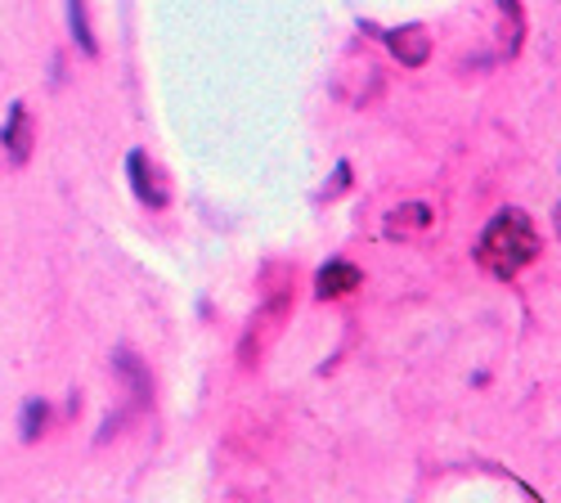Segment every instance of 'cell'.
<instances>
[{
  "label": "cell",
  "mask_w": 561,
  "mask_h": 503,
  "mask_svg": "<svg viewBox=\"0 0 561 503\" xmlns=\"http://www.w3.org/2000/svg\"><path fill=\"white\" fill-rule=\"evenodd\" d=\"M68 27H72V41L81 50L95 59L100 55V41H95V27H90V14H85V0H68Z\"/></svg>",
  "instance_id": "7"
},
{
  "label": "cell",
  "mask_w": 561,
  "mask_h": 503,
  "mask_svg": "<svg viewBox=\"0 0 561 503\" xmlns=\"http://www.w3.org/2000/svg\"><path fill=\"white\" fill-rule=\"evenodd\" d=\"M126 171H130V190H135V198L145 203V207L162 212V207L171 203V185L162 180V171L149 162V153H145V149H135V153L126 158Z\"/></svg>",
  "instance_id": "2"
},
{
  "label": "cell",
  "mask_w": 561,
  "mask_h": 503,
  "mask_svg": "<svg viewBox=\"0 0 561 503\" xmlns=\"http://www.w3.org/2000/svg\"><path fill=\"white\" fill-rule=\"evenodd\" d=\"M499 19H503V55L512 59L526 41V14H522V0H499Z\"/></svg>",
  "instance_id": "6"
},
{
  "label": "cell",
  "mask_w": 561,
  "mask_h": 503,
  "mask_svg": "<svg viewBox=\"0 0 561 503\" xmlns=\"http://www.w3.org/2000/svg\"><path fill=\"white\" fill-rule=\"evenodd\" d=\"M32 145H36V122H32V108L27 104H14L5 126H0V149H5V162L10 167H23L32 158Z\"/></svg>",
  "instance_id": "3"
},
{
  "label": "cell",
  "mask_w": 561,
  "mask_h": 503,
  "mask_svg": "<svg viewBox=\"0 0 561 503\" xmlns=\"http://www.w3.org/2000/svg\"><path fill=\"white\" fill-rule=\"evenodd\" d=\"M359 284H364V274H359V265H351V261H329V265L314 274V293H319L323 301L346 297V293H355Z\"/></svg>",
  "instance_id": "5"
},
{
  "label": "cell",
  "mask_w": 561,
  "mask_h": 503,
  "mask_svg": "<svg viewBox=\"0 0 561 503\" xmlns=\"http://www.w3.org/2000/svg\"><path fill=\"white\" fill-rule=\"evenodd\" d=\"M432 225V207H423V203H409V207H400L396 216H391V230L400 235V230H427Z\"/></svg>",
  "instance_id": "8"
},
{
  "label": "cell",
  "mask_w": 561,
  "mask_h": 503,
  "mask_svg": "<svg viewBox=\"0 0 561 503\" xmlns=\"http://www.w3.org/2000/svg\"><path fill=\"white\" fill-rule=\"evenodd\" d=\"M391 55L404 64V68H423L432 59V36L423 23H409V27H396L391 32Z\"/></svg>",
  "instance_id": "4"
},
{
  "label": "cell",
  "mask_w": 561,
  "mask_h": 503,
  "mask_svg": "<svg viewBox=\"0 0 561 503\" xmlns=\"http://www.w3.org/2000/svg\"><path fill=\"white\" fill-rule=\"evenodd\" d=\"M41 427H45V404H27V414H23V436L36 441Z\"/></svg>",
  "instance_id": "9"
},
{
  "label": "cell",
  "mask_w": 561,
  "mask_h": 503,
  "mask_svg": "<svg viewBox=\"0 0 561 503\" xmlns=\"http://www.w3.org/2000/svg\"><path fill=\"white\" fill-rule=\"evenodd\" d=\"M539 252H543V239L535 230V220L522 207H503L490 220V230L481 235L477 261L485 274H494V279H517L526 265L539 261Z\"/></svg>",
  "instance_id": "1"
}]
</instances>
